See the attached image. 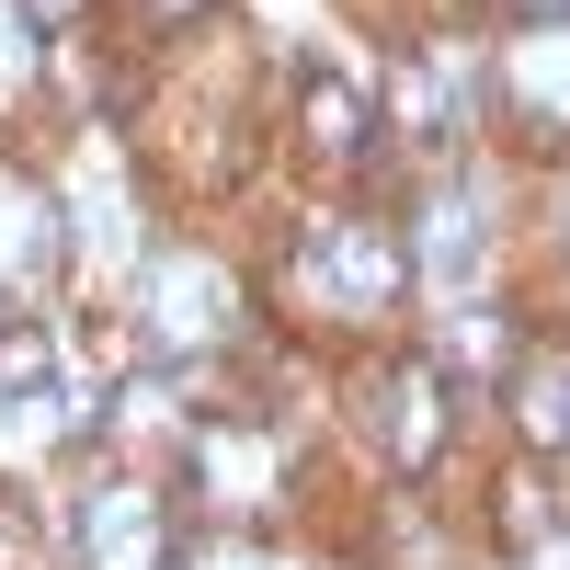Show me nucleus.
<instances>
[{
    "label": "nucleus",
    "instance_id": "nucleus-1",
    "mask_svg": "<svg viewBox=\"0 0 570 570\" xmlns=\"http://www.w3.org/2000/svg\"><path fill=\"white\" fill-rule=\"evenodd\" d=\"M502 115L525 126L537 149L570 137V23H537L525 46H502Z\"/></svg>",
    "mask_w": 570,
    "mask_h": 570
},
{
    "label": "nucleus",
    "instance_id": "nucleus-2",
    "mask_svg": "<svg viewBox=\"0 0 570 570\" xmlns=\"http://www.w3.org/2000/svg\"><path fill=\"white\" fill-rule=\"evenodd\" d=\"M80 559H91V570H160V559H171L160 502H149V491H91V502H80Z\"/></svg>",
    "mask_w": 570,
    "mask_h": 570
},
{
    "label": "nucleus",
    "instance_id": "nucleus-3",
    "mask_svg": "<svg viewBox=\"0 0 570 570\" xmlns=\"http://www.w3.org/2000/svg\"><path fill=\"white\" fill-rule=\"evenodd\" d=\"M149 331H160V354H183V343H206V331L228 320V274H206V263H149Z\"/></svg>",
    "mask_w": 570,
    "mask_h": 570
},
{
    "label": "nucleus",
    "instance_id": "nucleus-4",
    "mask_svg": "<svg viewBox=\"0 0 570 570\" xmlns=\"http://www.w3.org/2000/svg\"><path fill=\"white\" fill-rule=\"evenodd\" d=\"M297 126H308V149H320L331 171H354V160H365V137H376V126H365V91H354V80H308Z\"/></svg>",
    "mask_w": 570,
    "mask_h": 570
},
{
    "label": "nucleus",
    "instance_id": "nucleus-5",
    "mask_svg": "<svg viewBox=\"0 0 570 570\" xmlns=\"http://www.w3.org/2000/svg\"><path fill=\"white\" fill-rule=\"evenodd\" d=\"M389 445H400L411 468H434V445H445V376H434V365L389 376Z\"/></svg>",
    "mask_w": 570,
    "mask_h": 570
},
{
    "label": "nucleus",
    "instance_id": "nucleus-6",
    "mask_svg": "<svg viewBox=\"0 0 570 570\" xmlns=\"http://www.w3.org/2000/svg\"><path fill=\"white\" fill-rule=\"evenodd\" d=\"M35 389H58V343H46V320H0V400Z\"/></svg>",
    "mask_w": 570,
    "mask_h": 570
},
{
    "label": "nucleus",
    "instance_id": "nucleus-7",
    "mask_svg": "<svg viewBox=\"0 0 570 570\" xmlns=\"http://www.w3.org/2000/svg\"><path fill=\"white\" fill-rule=\"evenodd\" d=\"M149 23H195V12H217V0H137Z\"/></svg>",
    "mask_w": 570,
    "mask_h": 570
},
{
    "label": "nucleus",
    "instance_id": "nucleus-8",
    "mask_svg": "<svg viewBox=\"0 0 570 570\" xmlns=\"http://www.w3.org/2000/svg\"><path fill=\"white\" fill-rule=\"evenodd\" d=\"M23 12H35V23H69V12H80V0H23Z\"/></svg>",
    "mask_w": 570,
    "mask_h": 570
},
{
    "label": "nucleus",
    "instance_id": "nucleus-9",
    "mask_svg": "<svg viewBox=\"0 0 570 570\" xmlns=\"http://www.w3.org/2000/svg\"><path fill=\"white\" fill-rule=\"evenodd\" d=\"M513 12H525V23H559V12H570V0H513Z\"/></svg>",
    "mask_w": 570,
    "mask_h": 570
}]
</instances>
